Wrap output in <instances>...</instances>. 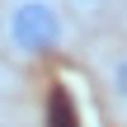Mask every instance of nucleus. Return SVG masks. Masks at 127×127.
Wrapping results in <instances>:
<instances>
[{
	"mask_svg": "<svg viewBox=\"0 0 127 127\" xmlns=\"http://www.w3.org/2000/svg\"><path fill=\"white\" fill-rule=\"evenodd\" d=\"M0 38L24 61L57 57L71 42V9L61 0H5V9H0Z\"/></svg>",
	"mask_w": 127,
	"mask_h": 127,
	"instance_id": "f257e3e1",
	"label": "nucleus"
},
{
	"mask_svg": "<svg viewBox=\"0 0 127 127\" xmlns=\"http://www.w3.org/2000/svg\"><path fill=\"white\" fill-rule=\"evenodd\" d=\"M99 80H104V94H108V104H113V108L127 118V47H113V52L104 57V71H99Z\"/></svg>",
	"mask_w": 127,
	"mask_h": 127,
	"instance_id": "f03ea898",
	"label": "nucleus"
},
{
	"mask_svg": "<svg viewBox=\"0 0 127 127\" xmlns=\"http://www.w3.org/2000/svg\"><path fill=\"white\" fill-rule=\"evenodd\" d=\"M71 14H99V9H108V5H118V0H61Z\"/></svg>",
	"mask_w": 127,
	"mask_h": 127,
	"instance_id": "7ed1b4c3",
	"label": "nucleus"
}]
</instances>
